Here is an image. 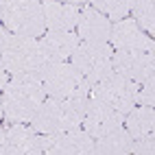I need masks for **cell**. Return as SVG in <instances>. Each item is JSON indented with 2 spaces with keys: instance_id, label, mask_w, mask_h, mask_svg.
Instances as JSON below:
<instances>
[{
  "instance_id": "5b68a950",
  "label": "cell",
  "mask_w": 155,
  "mask_h": 155,
  "mask_svg": "<svg viewBox=\"0 0 155 155\" xmlns=\"http://www.w3.org/2000/svg\"><path fill=\"white\" fill-rule=\"evenodd\" d=\"M111 59H114V48L109 42H81L72 53L70 64L81 72V77L90 85H94L114 72Z\"/></svg>"
},
{
  "instance_id": "484cf974",
  "label": "cell",
  "mask_w": 155,
  "mask_h": 155,
  "mask_svg": "<svg viewBox=\"0 0 155 155\" xmlns=\"http://www.w3.org/2000/svg\"><path fill=\"white\" fill-rule=\"evenodd\" d=\"M2 2H5V0H0V18H2Z\"/></svg>"
},
{
  "instance_id": "2e32d148",
  "label": "cell",
  "mask_w": 155,
  "mask_h": 155,
  "mask_svg": "<svg viewBox=\"0 0 155 155\" xmlns=\"http://www.w3.org/2000/svg\"><path fill=\"white\" fill-rule=\"evenodd\" d=\"M131 144H133V138L129 136V131L125 127H118L111 133H107V136L94 140V153H98V155H125V153H131Z\"/></svg>"
},
{
  "instance_id": "4fadbf2b",
  "label": "cell",
  "mask_w": 155,
  "mask_h": 155,
  "mask_svg": "<svg viewBox=\"0 0 155 155\" xmlns=\"http://www.w3.org/2000/svg\"><path fill=\"white\" fill-rule=\"evenodd\" d=\"M74 28L81 42H107L111 31V20L90 5L79 13Z\"/></svg>"
},
{
  "instance_id": "ba28073f",
  "label": "cell",
  "mask_w": 155,
  "mask_h": 155,
  "mask_svg": "<svg viewBox=\"0 0 155 155\" xmlns=\"http://www.w3.org/2000/svg\"><path fill=\"white\" fill-rule=\"evenodd\" d=\"M114 72L131 79L133 83L144 85L155 77V59L153 53L144 50H114Z\"/></svg>"
},
{
  "instance_id": "277c9868",
  "label": "cell",
  "mask_w": 155,
  "mask_h": 155,
  "mask_svg": "<svg viewBox=\"0 0 155 155\" xmlns=\"http://www.w3.org/2000/svg\"><path fill=\"white\" fill-rule=\"evenodd\" d=\"M39 79L44 83L46 96L66 98V96H87L90 83L81 77V72L66 61H48L39 70Z\"/></svg>"
},
{
  "instance_id": "d4e9b609",
  "label": "cell",
  "mask_w": 155,
  "mask_h": 155,
  "mask_svg": "<svg viewBox=\"0 0 155 155\" xmlns=\"http://www.w3.org/2000/svg\"><path fill=\"white\" fill-rule=\"evenodd\" d=\"M66 2H70V5H77V2H83V0H66Z\"/></svg>"
},
{
  "instance_id": "7a4b0ae2",
  "label": "cell",
  "mask_w": 155,
  "mask_h": 155,
  "mask_svg": "<svg viewBox=\"0 0 155 155\" xmlns=\"http://www.w3.org/2000/svg\"><path fill=\"white\" fill-rule=\"evenodd\" d=\"M85 107H87V96H66V98L46 96L42 107L37 109V114L31 120V127L44 136L81 127Z\"/></svg>"
},
{
  "instance_id": "ffe728a7",
  "label": "cell",
  "mask_w": 155,
  "mask_h": 155,
  "mask_svg": "<svg viewBox=\"0 0 155 155\" xmlns=\"http://www.w3.org/2000/svg\"><path fill=\"white\" fill-rule=\"evenodd\" d=\"M153 151H155V138H153V133H151V136H144V138L133 140V144H131V153H136V155H153Z\"/></svg>"
},
{
  "instance_id": "52a82bcc",
  "label": "cell",
  "mask_w": 155,
  "mask_h": 155,
  "mask_svg": "<svg viewBox=\"0 0 155 155\" xmlns=\"http://www.w3.org/2000/svg\"><path fill=\"white\" fill-rule=\"evenodd\" d=\"M90 94L92 98L107 103L109 107H114L120 114H127L138 105V83H133L131 79L118 74V72H111L109 77L94 83L90 87Z\"/></svg>"
},
{
  "instance_id": "8992f818",
  "label": "cell",
  "mask_w": 155,
  "mask_h": 155,
  "mask_svg": "<svg viewBox=\"0 0 155 155\" xmlns=\"http://www.w3.org/2000/svg\"><path fill=\"white\" fill-rule=\"evenodd\" d=\"M0 20L7 31L18 35L39 37L46 33L44 11L39 0H5Z\"/></svg>"
},
{
  "instance_id": "6da1fadb",
  "label": "cell",
  "mask_w": 155,
  "mask_h": 155,
  "mask_svg": "<svg viewBox=\"0 0 155 155\" xmlns=\"http://www.w3.org/2000/svg\"><path fill=\"white\" fill-rule=\"evenodd\" d=\"M46 101L39 72L13 74L2 90V118L7 122H31Z\"/></svg>"
},
{
  "instance_id": "44dd1931",
  "label": "cell",
  "mask_w": 155,
  "mask_h": 155,
  "mask_svg": "<svg viewBox=\"0 0 155 155\" xmlns=\"http://www.w3.org/2000/svg\"><path fill=\"white\" fill-rule=\"evenodd\" d=\"M153 101H155V85L153 81H149V83H144V87H138V103L153 107Z\"/></svg>"
},
{
  "instance_id": "e0dca14e",
  "label": "cell",
  "mask_w": 155,
  "mask_h": 155,
  "mask_svg": "<svg viewBox=\"0 0 155 155\" xmlns=\"http://www.w3.org/2000/svg\"><path fill=\"white\" fill-rule=\"evenodd\" d=\"M125 129L129 131V136L133 140L138 138H144V136H151L153 133V127H155V114H153V107H147V105H140V107H133L131 111L125 114Z\"/></svg>"
},
{
  "instance_id": "30bf717a",
  "label": "cell",
  "mask_w": 155,
  "mask_h": 155,
  "mask_svg": "<svg viewBox=\"0 0 155 155\" xmlns=\"http://www.w3.org/2000/svg\"><path fill=\"white\" fill-rule=\"evenodd\" d=\"M44 153L48 155H92L94 138L85 129H68L44 138Z\"/></svg>"
},
{
  "instance_id": "9a60e30c",
  "label": "cell",
  "mask_w": 155,
  "mask_h": 155,
  "mask_svg": "<svg viewBox=\"0 0 155 155\" xmlns=\"http://www.w3.org/2000/svg\"><path fill=\"white\" fill-rule=\"evenodd\" d=\"M42 11H44V22L48 31H72L77 26V20L81 13L77 5L59 2V0H44Z\"/></svg>"
},
{
  "instance_id": "3957f363",
  "label": "cell",
  "mask_w": 155,
  "mask_h": 155,
  "mask_svg": "<svg viewBox=\"0 0 155 155\" xmlns=\"http://www.w3.org/2000/svg\"><path fill=\"white\" fill-rule=\"evenodd\" d=\"M0 61L9 74H22V72H39L46 61L42 42L31 35H18L0 28Z\"/></svg>"
},
{
  "instance_id": "5bb4252c",
  "label": "cell",
  "mask_w": 155,
  "mask_h": 155,
  "mask_svg": "<svg viewBox=\"0 0 155 155\" xmlns=\"http://www.w3.org/2000/svg\"><path fill=\"white\" fill-rule=\"evenodd\" d=\"M39 42H42L46 61H66L72 57L74 48L81 44V39L72 31H48Z\"/></svg>"
},
{
  "instance_id": "d6986e66",
  "label": "cell",
  "mask_w": 155,
  "mask_h": 155,
  "mask_svg": "<svg viewBox=\"0 0 155 155\" xmlns=\"http://www.w3.org/2000/svg\"><path fill=\"white\" fill-rule=\"evenodd\" d=\"M90 5L98 9L103 15H107L109 20H122L127 18V13L131 11L133 0H90Z\"/></svg>"
},
{
  "instance_id": "9c48e42d",
  "label": "cell",
  "mask_w": 155,
  "mask_h": 155,
  "mask_svg": "<svg viewBox=\"0 0 155 155\" xmlns=\"http://www.w3.org/2000/svg\"><path fill=\"white\" fill-rule=\"evenodd\" d=\"M83 129L90 133L92 138H103L111 133L114 129H118L125 125V114L116 111L109 107L107 103H103L98 98H87V107H85V116H83Z\"/></svg>"
},
{
  "instance_id": "8fae6325",
  "label": "cell",
  "mask_w": 155,
  "mask_h": 155,
  "mask_svg": "<svg viewBox=\"0 0 155 155\" xmlns=\"http://www.w3.org/2000/svg\"><path fill=\"white\" fill-rule=\"evenodd\" d=\"M107 42L116 50H144V53H153V48H155L151 35L144 33L133 18H122L116 24H111Z\"/></svg>"
},
{
  "instance_id": "603a6c76",
  "label": "cell",
  "mask_w": 155,
  "mask_h": 155,
  "mask_svg": "<svg viewBox=\"0 0 155 155\" xmlns=\"http://www.w3.org/2000/svg\"><path fill=\"white\" fill-rule=\"evenodd\" d=\"M7 81H9V72L5 70V66H2V61H0V92L5 90V85H7Z\"/></svg>"
},
{
  "instance_id": "cb8c5ba5",
  "label": "cell",
  "mask_w": 155,
  "mask_h": 155,
  "mask_svg": "<svg viewBox=\"0 0 155 155\" xmlns=\"http://www.w3.org/2000/svg\"><path fill=\"white\" fill-rule=\"evenodd\" d=\"M0 120H2V96H0Z\"/></svg>"
},
{
  "instance_id": "ac0fdd59",
  "label": "cell",
  "mask_w": 155,
  "mask_h": 155,
  "mask_svg": "<svg viewBox=\"0 0 155 155\" xmlns=\"http://www.w3.org/2000/svg\"><path fill=\"white\" fill-rule=\"evenodd\" d=\"M153 7H155V0H133V5H131L133 20L138 22V26H140L147 35H153V28H155Z\"/></svg>"
},
{
  "instance_id": "7c38bea8",
  "label": "cell",
  "mask_w": 155,
  "mask_h": 155,
  "mask_svg": "<svg viewBox=\"0 0 155 155\" xmlns=\"http://www.w3.org/2000/svg\"><path fill=\"white\" fill-rule=\"evenodd\" d=\"M9 155H39L44 153V138L24 122H11L7 129Z\"/></svg>"
},
{
  "instance_id": "7402d4cb",
  "label": "cell",
  "mask_w": 155,
  "mask_h": 155,
  "mask_svg": "<svg viewBox=\"0 0 155 155\" xmlns=\"http://www.w3.org/2000/svg\"><path fill=\"white\" fill-rule=\"evenodd\" d=\"M0 155H9V144H7V129L0 127Z\"/></svg>"
}]
</instances>
